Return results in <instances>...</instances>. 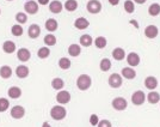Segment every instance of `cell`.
<instances>
[{
	"instance_id": "obj_1",
	"label": "cell",
	"mask_w": 160,
	"mask_h": 127,
	"mask_svg": "<svg viewBox=\"0 0 160 127\" xmlns=\"http://www.w3.org/2000/svg\"><path fill=\"white\" fill-rule=\"evenodd\" d=\"M92 85V78L88 74H80L77 79V87L81 91H86Z\"/></svg>"
},
{
	"instance_id": "obj_2",
	"label": "cell",
	"mask_w": 160,
	"mask_h": 127,
	"mask_svg": "<svg viewBox=\"0 0 160 127\" xmlns=\"http://www.w3.org/2000/svg\"><path fill=\"white\" fill-rule=\"evenodd\" d=\"M66 115H67L66 108H63L61 104H59V106H54V107L52 108V110H50V116L56 121L63 120V119L66 118Z\"/></svg>"
},
{
	"instance_id": "obj_3",
	"label": "cell",
	"mask_w": 160,
	"mask_h": 127,
	"mask_svg": "<svg viewBox=\"0 0 160 127\" xmlns=\"http://www.w3.org/2000/svg\"><path fill=\"white\" fill-rule=\"evenodd\" d=\"M112 104V108L117 112H123L126 110L128 107V101L124 98V97H115L111 102Z\"/></svg>"
},
{
	"instance_id": "obj_4",
	"label": "cell",
	"mask_w": 160,
	"mask_h": 127,
	"mask_svg": "<svg viewBox=\"0 0 160 127\" xmlns=\"http://www.w3.org/2000/svg\"><path fill=\"white\" fill-rule=\"evenodd\" d=\"M145 101H147V95L142 90H138L132 95V103L134 106H142Z\"/></svg>"
},
{
	"instance_id": "obj_5",
	"label": "cell",
	"mask_w": 160,
	"mask_h": 127,
	"mask_svg": "<svg viewBox=\"0 0 160 127\" xmlns=\"http://www.w3.org/2000/svg\"><path fill=\"white\" fill-rule=\"evenodd\" d=\"M86 10L92 14H97L102 11V3L99 0H90L86 5Z\"/></svg>"
},
{
	"instance_id": "obj_6",
	"label": "cell",
	"mask_w": 160,
	"mask_h": 127,
	"mask_svg": "<svg viewBox=\"0 0 160 127\" xmlns=\"http://www.w3.org/2000/svg\"><path fill=\"white\" fill-rule=\"evenodd\" d=\"M108 83H109V85L113 89H118V87H122V84H123V79H122V76L118 73H112L110 77H109V79H108Z\"/></svg>"
},
{
	"instance_id": "obj_7",
	"label": "cell",
	"mask_w": 160,
	"mask_h": 127,
	"mask_svg": "<svg viewBox=\"0 0 160 127\" xmlns=\"http://www.w3.org/2000/svg\"><path fill=\"white\" fill-rule=\"evenodd\" d=\"M140 55L135 52H130V53L127 55V62L130 67H136L140 65Z\"/></svg>"
},
{
	"instance_id": "obj_8",
	"label": "cell",
	"mask_w": 160,
	"mask_h": 127,
	"mask_svg": "<svg viewBox=\"0 0 160 127\" xmlns=\"http://www.w3.org/2000/svg\"><path fill=\"white\" fill-rule=\"evenodd\" d=\"M24 10L29 14H36L38 12V3H36L33 0H29L24 5Z\"/></svg>"
},
{
	"instance_id": "obj_9",
	"label": "cell",
	"mask_w": 160,
	"mask_h": 127,
	"mask_svg": "<svg viewBox=\"0 0 160 127\" xmlns=\"http://www.w3.org/2000/svg\"><path fill=\"white\" fill-rule=\"evenodd\" d=\"M56 101H58V103L61 104V106L62 104H67L71 101V94L68 91H66V90H61L56 95Z\"/></svg>"
},
{
	"instance_id": "obj_10",
	"label": "cell",
	"mask_w": 160,
	"mask_h": 127,
	"mask_svg": "<svg viewBox=\"0 0 160 127\" xmlns=\"http://www.w3.org/2000/svg\"><path fill=\"white\" fill-rule=\"evenodd\" d=\"M159 35V29L157 25H148V27L145 28V36L149 40H153L157 36Z\"/></svg>"
},
{
	"instance_id": "obj_11",
	"label": "cell",
	"mask_w": 160,
	"mask_h": 127,
	"mask_svg": "<svg viewBox=\"0 0 160 127\" xmlns=\"http://www.w3.org/2000/svg\"><path fill=\"white\" fill-rule=\"evenodd\" d=\"M121 74H122V77L126 78V79L133 80V79H135V77H136V71L134 70V67L127 66V67H123V68H122Z\"/></svg>"
},
{
	"instance_id": "obj_12",
	"label": "cell",
	"mask_w": 160,
	"mask_h": 127,
	"mask_svg": "<svg viewBox=\"0 0 160 127\" xmlns=\"http://www.w3.org/2000/svg\"><path fill=\"white\" fill-rule=\"evenodd\" d=\"M17 58L22 62H27V61L30 60L31 53H30V50L28 48H20V49L17 50Z\"/></svg>"
},
{
	"instance_id": "obj_13",
	"label": "cell",
	"mask_w": 160,
	"mask_h": 127,
	"mask_svg": "<svg viewBox=\"0 0 160 127\" xmlns=\"http://www.w3.org/2000/svg\"><path fill=\"white\" fill-rule=\"evenodd\" d=\"M25 115V108L23 106H14L13 108H11V116L13 119L19 120Z\"/></svg>"
},
{
	"instance_id": "obj_14",
	"label": "cell",
	"mask_w": 160,
	"mask_h": 127,
	"mask_svg": "<svg viewBox=\"0 0 160 127\" xmlns=\"http://www.w3.org/2000/svg\"><path fill=\"white\" fill-rule=\"evenodd\" d=\"M158 84H159V82H158V79L154 76H148V77H146V79H145V87L148 90H151V91H153L154 89H157Z\"/></svg>"
},
{
	"instance_id": "obj_15",
	"label": "cell",
	"mask_w": 160,
	"mask_h": 127,
	"mask_svg": "<svg viewBox=\"0 0 160 127\" xmlns=\"http://www.w3.org/2000/svg\"><path fill=\"white\" fill-rule=\"evenodd\" d=\"M29 73H30V70L25 65H19V66H17V68H16V76L18 78H20V79L27 78L28 76H29Z\"/></svg>"
},
{
	"instance_id": "obj_16",
	"label": "cell",
	"mask_w": 160,
	"mask_h": 127,
	"mask_svg": "<svg viewBox=\"0 0 160 127\" xmlns=\"http://www.w3.org/2000/svg\"><path fill=\"white\" fill-rule=\"evenodd\" d=\"M88 25H90V22L85 17H79L74 22V27L77 28L78 30H85V29L88 28Z\"/></svg>"
},
{
	"instance_id": "obj_17",
	"label": "cell",
	"mask_w": 160,
	"mask_h": 127,
	"mask_svg": "<svg viewBox=\"0 0 160 127\" xmlns=\"http://www.w3.org/2000/svg\"><path fill=\"white\" fill-rule=\"evenodd\" d=\"M28 35L30 39H37L41 35V28L37 24H31L28 29Z\"/></svg>"
},
{
	"instance_id": "obj_18",
	"label": "cell",
	"mask_w": 160,
	"mask_h": 127,
	"mask_svg": "<svg viewBox=\"0 0 160 127\" xmlns=\"http://www.w3.org/2000/svg\"><path fill=\"white\" fill-rule=\"evenodd\" d=\"M62 8H63V5L59 0H53L49 4V11L53 13H60V12H62Z\"/></svg>"
},
{
	"instance_id": "obj_19",
	"label": "cell",
	"mask_w": 160,
	"mask_h": 127,
	"mask_svg": "<svg viewBox=\"0 0 160 127\" xmlns=\"http://www.w3.org/2000/svg\"><path fill=\"white\" fill-rule=\"evenodd\" d=\"M112 58L117 61H122L124 58H127V55H126V50L121 47H116L112 50Z\"/></svg>"
},
{
	"instance_id": "obj_20",
	"label": "cell",
	"mask_w": 160,
	"mask_h": 127,
	"mask_svg": "<svg viewBox=\"0 0 160 127\" xmlns=\"http://www.w3.org/2000/svg\"><path fill=\"white\" fill-rule=\"evenodd\" d=\"M79 42L82 47H90V46L94 42V40L91 37V35H88V34H84V35H81V36H80Z\"/></svg>"
},
{
	"instance_id": "obj_21",
	"label": "cell",
	"mask_w": 160,
	"mask_h": 127,
	"mask_svg": "<svg viewBox=\"0 0 160 127\" xmlns=\"http://www.w3.org/2000/svg\"><path fill=\"white\" fill-rule=\"evenodd\" d=\"M7 95L10 98H13V100H17L22 96V89L18 87H11L7 91Z\"/></svg>"
},
{
	"instance_id": "obj_22",
	"label": "cell",
	"mask_w": 160,
	"mask_h": 127,
	"mask_svg": "<svg viewBox=\"0 0 160 127\" xmlns=\"http://www.w3.org/2000/svg\"><path fill=\"white\" fill-rule=\"evenodd\" d=\"M44 27H46V29H47V31H50V34H52L53 31L58 30L59 24H58V20L56 19H54V18H49V19H47V22H46Z\"/></svg>"
},
{
	"instance_id": "obj_23",
	"label": "cell",
	"mask_w": 160,
	"mask_h": 127,
	"mask_svg": "<svg viewBox=\"0 0 160 127\" xmlns=\"http://www.w3.org/2000/svg\"><path fill=\"white\" fill-rule=\"evenodd\" d=\"M12 68L8 66V65H4V66L0 67V77L1 78H4V79H8V78H11V76H12Z\"/></svg>"
},
{
	"instance_id": "obj_24",
	"label": "cell",
	"mask_w": 160,
	"mask_h": 127,
	"mask_svg": "<svg viewBox=\"0 0 160 127\" xmlns=\"http://www.w3.org/2000/svg\"><path fill=\"white\" fill-rule=\"evenodd\" d=\"M147 101H148V103H151V104H157V103H159L160 101V94L159 93H157V91H149L148 95H147Z\"/></svg>"
},
{
	"instance_id": "obj_25",
	"label": "cell",
	"mask_w": 160,
	"mask_h": 127,
	"mask_svg": "<svg viewBox=\"0 0 160 127\" xmlns=\"http://www.w3.org/2000/svg\"><path fill=\"white\" fill-rule=\"evenodd\" d=\"M2 50L6 54H12L16 52V43L13 41H5L2 45Z\"/></svg>"
},
{
	"instance_id": "obj_26",
	"label": "cell",
	"mask_w": 160,
	"mask_h": 127,
	"mask_svg": "<svg viewBox=\"0 0 160 127\" xmlns=\"http://www.w3.org/2000/svg\"><path fill=\"white\" fill-rule=\"evenodd\" d=\"M68 54H69L71 56H73V58L79 56L80 54H81V47H80L79 45H77V43L71 45V46L68 47Z\"/></svg>"
},
{
	"instance_id": "obj_27",
	"label": "cell",
	"mask_w": 160,
	"mask_h": 127,
	"mask_svg": "<svg viewBox=\"0 0 160 127\" xmlns=\"http://www.w3.org/2000/svg\"><path fill=\"white\" fill-rule=\"evenodd\" d=\"M148 13H149V16H152V17L159 16L160 14V5L159 4H158V3L151 4L149 7H148Z\"/></svg>"
},
{
	"instance_id": "obj_28",
	"label": "cell",
	"mask_w": 160,
	"mask_h": 127,
	"mask_svg": "<svg viewBox=\"0 0 160 127\" xmlns=\"http://www.w3.org/2000/svg\"><path fill=\"white\" fill-rule=\"evenodd\" d=\"M43 42L46 43L47 47H52V46H55L56 45V36L53 35V34H47L43 39Z\"/></svg>"
},
{
	"instance_id": "obj_29",
	"label": "cell",
	"mask_w": 160,
	"mask_h": 127,
	"mask_svg": "<svg viewBox=\"0 0 160 127\" xmlns=\"http://www.w3.org/2000/svg\"><path fill=\"white\" fill-rule=\"evenodd\" d=\"M94 46L98 48V49H103V48L107 47L108 45V41L104 36H98L97 39H94Z\"/></svg>"
},
{
	"instance_id": "obj_30",
	"label": "cell",
	"mask_w": 160,
	"mask_h": 127,
	"mask_svg": "<svg viewBox=\"0 0 160 127\" xmlns=\"http://www.w3.org/2000/svg\"><path fill=\"white\" fill-rule=\"evenodd\" d=\"M63 7L66 8L68 12H73V11H75L78 8V1L77 0H67L66 3H65V5H63Z\"/></svg>"
},
{
	"instance_id": "obj_31",
	"label": "cell",
	"mask_w": 160,
	"mask_h": 127,
	"mask_svg": "<svg viewBox=\"0 0 160 127\" xmlns=\"http://www.w3.org/2000/svg\"><path fill=\"white\" fill-rule=\"evenodd\" d=\"M52 87H53V89H55V90L61 91V90L63 89V87H65V82H63V79H61V78H54V79L52 80Z\"/></svg>"
},
{
	"instance_id": "obj_32",
	"label": "cell",
	"mask_w": 160,
	"mask_h": 127,
	"mask_svg": "<svg viewBox=\"0 0 160 127\" xmlns=\"http://www.w3.org/2000/svg\"><path fill=\"white\" fill-rule=\"evenodd\" d=\"M99 67H100V71L108 72V71L111 68V60L108 59V58L102 59V60H100V64H99Z\"/></svg>"
},
{
	"instance_id": "obj_33",
	"label": "cell",
	"mask_w": 160,
	"mask_h": 127,
	"mask_svg": "<svg viewBox=\"0 0 160 127\" xmlns=\"http://www.w3.org/2000/svg\"><path fill=\"white\" fill-rule=\"evenodd\" d=\"M123 7H124V11L127 13H133L134 11H135V3H134L133 0H126Z\"/></svg>"
},
{
	"instance_id": "obj_34",
	"label": "cell",
	"mask_w": 160,
	"mask_h": 127,
	"mask_svg": "<svg viewBox=\"0 0 160 127\" xmlns=\"http://www.w3.org/2000/svg\"><path fill=\"white\" fill-rule=\"evenodd\" d=\"M49 55H50V50L48 47H41L37 52V56L40 59H47Z\"/></svg>"
},
{
	"instance_id": "obj_35",
	"label": "cell",
	"mask_w": 160,
	"mask_h": 127,
	"mask_svg": "<svg viewBox=\"0 0 160 127\" xmlns=\"http://www.w3.org/2000/svg\"><path fill=\"white\" fill-rule=\"evenodd\" d=\"M71 65H72V62L68 58H61L59 60V66H60L61 70H68L71 67Z\"/></svg>"
},
{
	"instance_id": "obj_36",
	"label": "cell",
	"mask_w": 160,
	"mask_h": 127,
	"mask_svg": "<svg viewBox=\"0 0 160 127\" xmlns=\"http://www.w3.org/2000/svg\"><path fill=\"white\" fill-rule=\"evenodd\" d=\"M11 33H12L13 36L19 37V36L23 35V28H22L20 24H14V25H12V28H11Z\"/></svg>"
},
{
	"instance_id": "obj_37",
	"label": "cell",
	"mask_w": 160,
	"mask_h": 127,
	"mask_svg": "<svg viewBox=\"0 0 160 127\" xmlns=\"http://www.w3.org/2000/svg\"><path fill=\"white\" fill-rule=\"evenodd\" d=\"M16 22L18 23V24H25L28 22V16L27 13H24V12H18V13L16 14Z\"/></svg>"
},
{
	"instance_id": "obj_38",
	"label": "cell",
	"mask_w": 160,
	"mask_h": 127,
	"mask_svg": "<svg viewBox=\"0 0 160 127\" xmlns=\"http://www.w3.org/2000/svg\"><path fill=\"white\" fill-rule=\"evenodd\" d=\"M8 108H10V102H8V100L4 98V97L0 98V113L6 112Z\"/></svg>"
},
{
	"instance_id": "obj_39",
	"label": "cell",
	"mask_w": 160,
	"mask_h": 127,
	"mask_svg": "<svg viewBox=\"0 0 160 127\" xmlns=\"http://www.w3.org/2000/svg\"><path fill=\"white\" fill-rule=\"evenodd\" d=\"M90 124H91L92 126H98V124H99V118H98L97 114H92V115L90 116Z\"/></svg>"
},
{
	"instance_id": "obj_40",
	"label": "cell",
	"mask_w": 160,
	"mask_h": 127,
	"mask_svg": "<svg viewBox=\"0 0 160 127\" xmlns=\"http://www.w3.org/2000/svg\"><path fill=\"white\" fill-rule=\"evenodd\" d=\"M98 127H112V125L109 120H100L99 124H98Z\"/></svg>"
},
{
	"instance_id": "obj_41",
	"label": "cell",
	"mask_w": 160,
	"mask_h": 127,
	"mask_svg": "<svg viewBox=\"0 0 160 127\" xmlns=\"http://www.w3.org/2000/svg\"><path fill=\"white\" fill-rule=\"evenodd\" d=\"M37 3L40 5H48V4H50V0H38Z\"/></svg>"
},
{
	"instance_id": "obj_42",
	"label": "cell",
	"mask_w": 160,
	"mask_h": 127,
	"mask_svg": "<svg viewBox=\"0 0 160 127\" xmlns=\"http://www.w3.org/2000/svg\"><path fill=\"white\" fill-rule=\"evenodd\" d=\"M118 3H120V0H109V4H110V5H112V6L118 5Z\"/></svg>"
},
{
	"instance_id": "obj_43",
	"label": "cell",
	"mask_w": 160,
	"mask_h": 127,
	"mask_svg": "<svg viewBox=\"0 0 160 127\" xmlns=\"http://www.w3.org/2000/svg\"><path fill=\"white\" fill-rule=\"evenodd\" d=\"M133 1L134 3H136V4H139V5H143L147 0H133Z\"/></svg>"
},
{
	"instance_id": "obj_44",
	"label": "cell",
	"mask_w": 160,
	"mask_h": 127,
	"mask_svg": "<svg viewBox=\"0 0 160 127\" xmlns=\"http://www.w3.org/2000/svg\"><path fill=\"white\" fill-rule=\"evenodd\" d=\"M130 24H133V25L135 28H139V24L136 23V20H135V19H132V20H130Z\"/></svg>"
},
{
	"instance_id": "obj_45",
	"label": "cell",
	"mask_w": 160,
	"mask_h": 127,
	"mask_svg": "<svg viewBox=\"0 0 160 127\" xmlns=\"http://www.w3.org/2000/svg\"><path fill=\"white\" fill-rule=\"evenodd\" d=\"M42 127H52V126L49 125V122H47V121H44V122L42 124Z\"/></svg>"
},
{
	"instance_id": "obj_46",
	"label": "cell",
	"mask_w": 160,
	"mask_h": 127,
	"mask_svg": "<svg viewBox=\"0 0 160 127\" xmlns=\"http://www.w3.org/2000/svg\"><path fill=\"white\" fill-rule=\"evenodd\" d=\"M7 1H13V0H7Z\"/></svg>"
},
{
	"instance_id": "obj_47",
	"label": "cell",
	"mask_w": 160,
	"mask_h": 127,
	"mask_svg": "<svg viewBox=\"0 0 160 127\" xmlns=\"http://www.w3.org/2000/svg\"><path fill=\"white\" fill-rule=\"evenodd\" d=\"M0 14H1V8H0Z\"/></svg>"
}]
</instances>
